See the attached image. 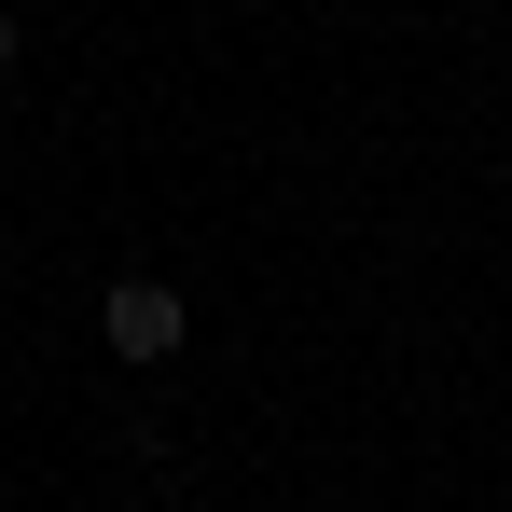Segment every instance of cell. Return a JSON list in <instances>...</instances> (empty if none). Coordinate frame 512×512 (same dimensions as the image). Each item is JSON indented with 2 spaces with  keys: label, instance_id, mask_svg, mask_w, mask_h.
<instances>
[{
  "label": "cell",
  "instance_id": "cell-1",
  "mask_svg": "<svg viewBox=\"0 0 512 512\" xmlns=\"http://www.w3.org/2000/svg\"><path fill=\"white\" fill-rule=\"evenodd\" d=\"M180 333H194V319H180L167 277H111V291H97V346H111V360L153 374V360H180Z\"/></svg>",
  "mask_w": 512,
  "mask_h": 512
},
{
  "label": "cell",
  "instance_id": "cell-2",
  "mask_svg": "<svg viewBox=\"0 0 512 512\" xmlns=\"http://www.w3.org/2000/svg\"><path fill=\"white\" fill-rule=\"evenodd\" d=\"M0 70H14V14H0Z\"/></svg>",
  "mask_w": 512,
  "mask_h": 512
}]
</instances>
